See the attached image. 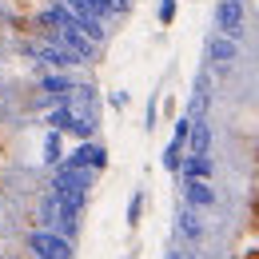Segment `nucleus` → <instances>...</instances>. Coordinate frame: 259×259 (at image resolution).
I'll use <instances>...</instances> for the list:
<instances>
[{
  "mask_svg": "<svg viewBox=\"0 0 259 259\" xmlns=\"http://www.w3.org/2000/svg\"><path fill=\"white\" fill-rule=\"evenodd\" d=\"M28 251L36 259H72V239H64L60 231H32L28 235Z\"/></svg>",
  "mask_w": 259,
  "mask_h": 259,
  "instance_id": "f257e3e1",
  "label": "nucleus"
},
{
  "mask_svg": "<svg viewBox=\"0 0 259 259\" xmlns=\"http://www.w3.org/2000/svg\"><path fill=\"white\" fill-rule=\"evenodd\" d=\"M215 28H220V36L239 40V36H243V4L220 0V4H215Z\"/></svg>",
  "mask_w": 259,
  "mask_h": 259,
  "instance_id": "f03ea898",
  "label": "nucleus"
},
{
  "mask_svg": "<svg viewBox=\"0 0 259 259\" xmlns=\"http://www.w3.org/2000/svg\"><path fill=\"white\" fill-rule=\"evenodd\" d=\"M64 167H88V171H104L108 167V152L92 144V140H80V148L64 160Z\"/></svg>",
  "mask_w": 259,
  "mask_h": 259,
  "instance_id": "7ed1b4c3",
  "label": "nucleus"
},
{
  "mask_svg": "<svg viewBox=\"0 0 259 259\" xmlns=\"http://www.w3.org/2000/svg\"><path fill=\"white\" fill-rule=\"evenodd\" d=\"M60 44H64V48L72 52V56H76V60H80V64L96 56V44H92L88 36L80 32V28H60Z\"/></svg>",
  "mask_w": 259,
  "mask_h": 259,
  "instance_id": "20e7f679",
  "label": "nucleus"
},
{
  "mask_svg": "<svg viewBox=\"0 0 259 259\" xmlns=\"http://www.w3.org/2000/svg\"><path fill=\"white\" fill-rule=\"evenodd\" d=\"M184 195L192 207H215V188L207 180H184Z\"/></svg>",
  "mask_w": 259,
  "mask_h": 259,
  "instance_id": "39448f33",
  "label": "nucleus"
},
{
  "mask_svg": "<svg viewBox=\"0 0 259 259\" xmlns=\"http://www.w3.org/2000/svg\"><path fill=\"white\" fill-rule=\"evenodd\" d=\"M207 56H211V60H215V64H231V60H235V56H239V48H235V40H231V36H211V40H207Z\"/></svg>",
  "mask_w": 259,
  "mask_h": 259,
  "instance_id": "423d86ee",
  "label": "nucleus"
},
{
  "mask_svg": "<svg viewBox=\"0 0 259 259\" xmlns=\"http://www.w3.org/2000/svg\"><path fill=\"white\" fill-rule=\"evenodd\" d=\"M40 88H44L48 96H56V100H68V96H72V92H76V84L68 80L64 72H48V76L40 80Z\"/></svg>",
  "mask_w": 259,
  "mask_h": 259,
  "instance_id": "0eeeda50",
  "label": "nucleus"
},
{
  "mask_svg": "<svg viewBox=\"0 0 259 259\" xmlns=\"http://www.w3.org/2000/svg\"><path fill=\"white\" fill-rule=\"evenodd\" d=\"M40 60H44L48 68H72V64H80L64 44H44V48H40Z\"/></svg>",
  "mask_w": 259,
  "mask_h": 259,
  "instance_id": "6e6552de",
  "label": "nucleus"
},
{
  "mask_svg": "<svg viewBox=\"0 0 259 259\" xmlns=\"http://www.w3.org/2000/svg\"><path fill=\"white\" fill-rule=\"evenodd\" d=\"M184 167V180H211V156H188V160L180 163Z\"/></svg>",
  "mask_w": 259,
  "mask_h": 259,
  "instance_id": "1a4fd4ad",
  "label": "nucleus"
},
{
  "mask_svg": "<svg viewBox=\"0 0 259 259\" xmlns=\"http://www.w3.org/2000/svg\"><path fill=\"white\" fill-rule=\"evenodd\" d=\"M188 144H192V156H207V148H211V128H207L203 120H192Z\"/></svg>",
  "mask_w": 259,
  "mask_h": 259,
  "instance_id": "9d476101",
  "label": "nucleus"
},
{
  "mask_svg": "<svg viewBox=\"0 0 259 259\" xmlns=\"http://www.w3.org/2000/svg\"><path fill=\"white\" fill-rule=\"evenodd\" d=\"M44 163H64V140H60V132L48 128V136H44Z\"/></svg>",
  "mask_w": 259,
  "mask_h": 259,
  "instance_id": "9b49d317",
  "label": "nucleus"
},
{
  "mask_svg": "<svg viewBox=\"0 0 259 259\" xmlns=\"http://www.w3.org/2000/svg\"><path fill=\"white\" fill-rule=\"evenodd\" d=\"M180 235L184 239H199L203 235V224H199V215H195V207H188V211H180Z\"/></svg>",
  "mask_w": 259,
  "mask_h": 259,
  "instance_id": "f8f14e48",
  "label": "nucleus"
},
{
  "mask_svg": "<svg viewBox=\"0 0 259 259\" xmlns=\"http://www.w3.org/2000/svg\"><path fill=\"white\" fill-rule=\"evenodd\" d=\"M180 163H184V144L171 140V144L163 148V167H167V171H180Z\"/></svg>",
  "mask_w": 259,
  "mask_h": 259,
  "instance_id": "ddd939ff",
  "label": "nucleus"
},
{
  "mask_svg": "<svg viewBox=\"0 0 259 259\" xmlns=\"http://www.w3.org/2000/svg\"><path fill=\"white\" fill-rule=\"evenodd\" d=\"M140 215H144V192H136V195H132V203H128V227L140 224Z\"/></svg>",
  "mask_w": 259,
  "mask_h": 259,
  "instance_id": "4468645a",
  "label": "nucleus"
},
{
  "mask_svg": "<svg viewBox=\"0 0 259 259\" xmlns=\"http://www.w3.org/2000/svg\"><path fill=\"white\" fill-rule=\"evenodd\" d=\"M176 20V0H160V24H171Z\"/></svg>",
  "mask_w": 259,
  "mask_h": 259,
  "instance_id": "2eb2a0df",
  "label": "nucleus"
},
{
  "mask_svg": "<svg viewBox=\"0 0 259 259\" xmlns=\"http://www.w3.org/2000/svg\"><path fill=\"white\" fill-rule=\"evenodd\" d=\"M188 132H192V120L184 116V120L176 124V136H171V140H180V144H188Z\"/></svg>",
  "mask_w": 259,
  "mask_h": 259,
  "instance_id": "dca6fc26",
  "label": "nucleus"
},
{
  "mask_svg": "<svg viewBox=\"0 0 259 259\" xmlns=\"http://www.w3.org/2000/svg\"><path fill=\"white\" fill-rule=\"evenodd\" d=\"M108 104H112V108H120V112H124V108H128V92H112V96H108Z\"/></svg>",
  "mask_w": 259,
  "mask_h": 259,
  "instance_id": "f3484780",
  "label": "nucleus"
},
{
  "mask_svg": "<svg viewBox=\"0 0 259 259\" xmlns=\"http://www.w3.org/2000/svg\"><path fill=\"white\" fill-rule=\"evenodd\" d=\"M235 4H243V0H235Z\"/></svg>",
  "mask_w": 259,
  "mask_h": 259,
  "instance_id": "a211bd4d",
  "label": "nucleus"
}]
</instances>
